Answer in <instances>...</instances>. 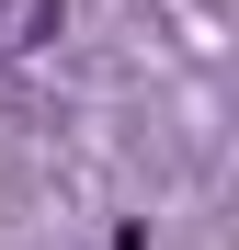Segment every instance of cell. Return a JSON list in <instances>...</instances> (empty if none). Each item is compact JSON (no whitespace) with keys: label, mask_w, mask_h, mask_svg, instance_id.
<instances>
[{"label":"cell","mask_w":239,"mask_h":250,"mask_svg":"<svg viewBox=\"0 0 239 250\" xmlns=\"http://www.w3.org/2000/svg\"><path fill=\"white\" fill-rule=\"evenodd\" d=\"M57 12H68V0H0V57H34V46H57Z\"/></svg>","instance_id":"1"}]
</instances>
